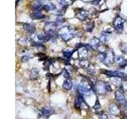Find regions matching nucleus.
Instances as JSON below:
<instances>
[{"mask_svg": "<svg viewBox=\"0 0 127 119\" xmlns=\"http://www.w3.org/2000/svg\"><path fill=\"white\" fill-rule=\"evenodd\" d=\"M23 29L25 30L26 32L28 33H35V26L33 25H32V24H28V23H26L23 25Z\"/></svg>", "mask_w": 127, "mask_h": 119, "instance_id": "2eb2a0df", "label": "nucleus"}, {"mask_svg": "<svg viewBox=\"0 0 127 119\" xmlns=\"http://www.w3.org/2000/svg\"><path fill=\"white\" fill-rule=\"evenodd\" d=\"M95 89H96V90L100 94L106 93V87H105V82L97 83V84L95 85Z\"/></svg>", "mask_w": 127, "mask_h": 119, "instance_id": "ddd939ff", "label": "nucleus"}, {"mask_svg": "<svg viewBox=\"0 0 127 119\" xmlns=\"http://www.w3.org/2000/svg\"><path fill=\"white\" fill-rule=\"evenodd\" d=\"M54 113V110L51 107H42V108L38 111L37 116L38 118H48L50 115H52Z\"/></svg>", "mask_w": 127, "mask_h": 119, "instance_id": "423d86ee", "label": "nucleus"}, {"mask_svg": "<svg viewBox=\"0 0 127 119\" xmlns=\"http://www.w3.org/2000/svg\"><path fill=\"white\" fill-rule=\"evenodd\" d=\"M63 75H64V76L66 79H68L70 77V74L67 72V70H65V69L63 71Z\"/></svg>", "mask_w": 127, "mask_h": 119, "instance_id": "c85d7f7f", "label": "nucleus"}, {"mask_svg": "<svg viewBox=\"0 0 127 119\" xmlns=\"http://www.w3.org/2000/svg\"><path fill=\"white\" fill-rule=\"evenodd\" d=\"M102 74H105L108 77H115L121 78L122 79H127V75L124 72H122L120 71H108V70H101Z\"/></svg>", "mask_w": 127, "mask_h": 119, "instance_id": "7ed1b4c3", "label": "nucleus"}, {"mask_svg": "<svg viewBox=\"0 0 127 119\" xmlns=\"http://www.w3.org/2000/svg\"><path fill=\"white\" fill-rule=\"evenodd\" d=\"M122 106H123V107H124V108H125V110H127V102H126V103H124V104H123Z\"/></svg>", "mask_w": 127, "mask_h": 119, "instance_id": "2f4dec72", "label": "nucleus"}, {"mask_svg": "<svg viewBox=\"0 0 127 119\" xmlns=\"http://www.w3.org/2000/svg\"><path fill=\"white\" fill-rule=\"evenodd\" d=\"M57 22H46L45 23V34L49 38L55 37L58 34V33L57 32Z\"/></svg>", "mask_w": 127, "mask_h": 119, "instance_id": "f03ea898", "label": "nucleus"}, {"mask_svg": "<svg viewBox=\"0 0 127 119\" xmlns=\"http://www.w3.org/2000/svg\"><path fill=\"white\" fill-rule=\"evenodd\" d=\"M75 17L79 20H80V21H85L88 18V12L83 9H79L75 13Z\"/></svg>", "mask_w": 127, "mask_h": 119, "instance_id": "0eeeda50", "label": "nucleus"}, {"mask_svg": "<svg viewBox=\"0 0 127 119\" xmlns=\"http://www.w3.org/2000/svg\"><path fill=\"white\" fill-rule=\"evenodd\" d=\"M94 108H95V110H99V109L101 108V105H100V103H99V102H98V99L96 100V102H95V106H94Z\"/></svg>", "mask_w": 127, "mask_h": 119, "instance_id": "bb28decb", "label": "nucleus"}, {"mask_svg": "<svg viewBox=\"0 0 127 119\" xmlns=\"http://www.w3.org/2000/svg\"><path fill=\"white\" fill-rule=\"evenodd\" d=\"M60 4L62 6H68L70 5H71L74 2V0H60L59 1Z\"/></svg>", "mask_w": 127, "mask_h": 119, "instance_id": "aec40b11", "label": "nucleus"}, {"mask_svg": "<svg viewBox=\"0 0 127 119\" xmlns=\"http://www.w3.org/2000/svg\"><path fill=\"white\" fill-rule=\"evenodd\" d=\"M30 17L33 20H39V19H42L45 18V15H44L40 10H34L33 12L31 13Z\"/></svg>", "mask_w": 127, "mask_h": 119, "instance_id": "f8f14e48", "label": "nucleus"}, {"mask_svg": "<svg viewBox=\"0 0 127 119\" xmlns=\"http://www.w3.org/2000/svg\"><path fill=\"white\" fill-rule=\"evenodd\" d=\"M99 119H109V118L105 113H101L99 114Z\"/></svg>", "mask_w": 127, "mask_h": 119, "instance_id": "cd10ccee", "label": "nucleus"}, {"mask_svg": "<svg viewBox=\"0 0 127 119\" xmlns=\"http://www.w3.org/2000/svg\"><path fill=\"white\" fill-rule=\"evenodd\" d=\"M33 9L34 10H40L41 11L42 9H44V4L41 3L40 0H36L35 2H33Z\"/></svg>", "mask_w": 127, "mask_h": 119, "instance_id": "dca6fc26", "label": "nucleus"}, {"mask_svg": "<svg viewBox=\"0 0 127 119\" xmlns=\"http://www.w3.org/2000/svg\"><path fill=\"white\" fill-rule=\"evenodd\" d=\"M115 54L112 49H108L106 52H105V58L103 60V63L106 65H110L114 62L115 60Z\"/></svg>", "mask_w": 127, "mask_h": 119, "instance_id": "20e7f679", "label": "nucleus"}, {"mask_svg": "<svg viewBox=\"0 0 127 119\" xmlns=\"http://www.w3.org/2000/svg\"><path fill=\"white\" fill-rule=\"evenodd\" d=\"M105 87H106V92H110V91H112V89H111L110 85L108 83L105 82Z\"/></svg>", "mask_w": 127, "mask_h": 119, "instance_id": "a878e982", "label": "nucleus"}, {"mask_svg": "<svg viewBox=\"0 0 127 119\" xmlns=\"http://www.w3.org/2000/svg\"><path fill=\"white\" fill-rule=\"evenodd\" d=\"M119 88H120L119 91H121L122 93H124V90H123V87L122 86H120V87H119Z\"/></svg>", "mask_w": 127, "mask_h": 119, "instance_id": "7c9ffc66", "label": "nucleus"}, {"mask_svg": "<svg viewBox=\"0 0 127 119\" xmlns=\"http://www.w3.org/2000/svg\"><path fill=\"white\" fill-rule=\"evenodd\" d=\"M115 99H116V101L118 103H120L122 105H123L124 103H126L127 102L125 96L123 95V93H122L121 91H119V90L115 92Z\"/></svg>", "mask_w": 127, "mask_h": 119, "instance_id": "9b49d317", "label": "nucleus"}, {"mask_svg": "<svg viewBox=\"0 0 127 119\" xmlns=\"http://www.w3.org/2000/svg\"><path fill=\"white\" fill-rule=\"evenodd\" d=\"M115 61L118 63V66L121 67H125L126 66H127V60L123 57H120V56L117 57L116 59H115Z\"/></svg>", "mask_w": 127, "mask_h": 119, "instance_id": "4468645a", "label": "nucleus"}, {"mask_svg": "<svg viewBox=\"0 0 127 119\" xmlns=\"http://www.w3.org/2000/svg\"><path fill=\"white\" fill-rule=\"evenodd\" d=\"M126 118H127V116H126Z\"/></svg>", "mask_w": 127, "mask_h": 119, "instance_id": "72a5a7b5", "label": "nucleus"}, {"mask_svg": "<svg viewBox=\"0 0 127 119\" xmlns=\"http://www.w3.org/2000/svg\"><path fill=\"white\" fill-rule=\"evenodd\" d=\"M114 28L118 33H122L124 30V19L120 16H118L114 21Z\"/></svg>", "mask_w": 127, "mask_h": 119, "instance_id": "39448f33", "label": "nucleus"}, {"mask_svg": "<svg viewBox=\"0 0 127 119\" xmlns=\"http://www.w3.org/2000/svg\"><path fill=\"white\" fill-rule=\"evenodd\" d=\"M109 110L110 112L114 116H119L121 114V110L118 108V106L115 103H111L109 106Z\"/></svg>", "mask_w": 127, "mask_h": 119, "instance_id": "9d476101", "label": "nucleus"}, {"mask_svg": "<svg viewBox=\"0 0 127 119\" xmlns=\"http://www.w3.org/2000/svg\"><path fill=\"white\" fill-rule=\"evenodd\" d=\"M72 53H73L72 51H63L64 57L67 60L71 59V56H72Z\"/></svg>", "mask_w": 127, "mask_h": 119, "instance_id": "5701e85b", "label": "nucleus"}, {"mask_svg": "<svg viewBox=\"0 0 127 119\" xmlns=\"http://www.w3.org/2000/svg\"><path fill=\"white\" fill-rule=\"evenodd\" d=\"M75 36V30L73 27L70 26H64L58 31V37L61 38L62 41L67 42L73 39Z\"/></svg>", "mask_w": 127, "mask_h": 119, "instance_id": "f257e3e1", "label": "nucleus"}, {"mask_svg": "<svg viewBox=\"0 0 127 119\" xmlns=\"http://www.w3.org/2000/svg\"><path fill=\"white\" fill-rule=\"evenodd\" d=\"M101 45H102V42L100 41V39L96 38V37H94L92 39H91L90 41H89V44H88V45L92 49H98V48L101 46Z\"/></svg>", "mask_w": 127, "mask_h": 119, "instance_id": "1a4fd4ad", "label": "nucleus"}, {"mask_svg": "<svg viewBox=\"0 0 127 119\" xmlns=\"http://www.w3.org/2000/svg\"><path fill=\"white\" fill-rule=\"evenodd\" d=\"M94 29V22H91L90 24H88L87 25V32H91L92 31V30Z\"/></svg>", "mask_w": 127, "mask_h": 119, "instance_id": "393cba45", "label": "nucleus"}, {"mask_svg": "<svg viewBox=\"0 0 127 119\" xmlns=\"http://www.w3.org/2000/svg\"><path fill=\"white\" fill-rule=\"evenodd\" d=\"M40 1H41V0H40Z\"/></svg>", "mask_w": 127, "mask_h": 119, "instance_id": "473e14b6", "label": "nucleus"}, {"mask_svg": "<svg viewBox=\"0 0 127 119\" xmlns=\"http://www.w3.org/2000/svg\"><path fill=\"white\" fill-rule=\"evenodd\" d=\"M120 49L123 53H125V54L127 53V45H125V44H122V45H120Z\"/></svg>", "mask_w": 127, "mask_h": 119, "instance_id": "b1692460", "label": "nucleus"}, {"mask_svg": "<svg viewBox=\"0 0 127 119\" xmlns=\"http://www.w3.org/2000/svg\"><path fill=\"white\" fill-rule=\"evenodd\" d=\"M56 9V6L53 3L49 2L46 4H44V10H45L46 11H51V10H54Z\"/></svg>", "mask_w": 127, "mask_h": 119, "instance_id": "6ab92c4d", "label": "nucleus"}, {"mask_svg": "<svg viewBox=\"0 0 127 119\" xmlns=\"http://www.w3.org/2000/svg\"><path fill=\"white\" fill-rule=\"evenodd\" d=\"M101 0H92V3L94 5H98V4L100 2Z\"/></svg>", "mask_w": 127, "mask_h": 119, "instance_id": "c756f323", "label": "nucleus"}, {"mask_svg": "<svg viewBox=\"0 0 127 119\" xmlns=\"http://www.w3.org/2000/svg\"><path fill=\"white\" fill-rule=\"evenodd\" d=\"M31 58H33V54H31L30 52H27V53H26L22 56V62H26V61L29 60H30Z\"/></svg>", "mask_w": 127, "mask_h": 119, "instance_id": "412c9836", "label": "nucleus"}, {"mask_svg": "<svg viewBox=\"0 0 127 119\" xmlns=\"http://www.w3.org/2000/svg\"><path fill=\"white\" fill-rule=\"evenodd\" d=\"M63 87L65 90H67L71 89V87H72V82H71V80H69V79H67V80L64 83Z\"/></svg>", "mask_w": 127, "mask_h": 119, "instance_id": "4be33fe9", "label": "nucleus"}, {"mask_svg": "<svg viewBox=\"0 0 127 119\" xmlns=\"http://www.w3.org/2000/svg\"><path fill=\"white\" fill-rule=\"evenodd\" d=\"M87 48L86 45H81L78 49V56L80 60H87Z\"/></svg>", "mask_w": 127, "mask_h": 119, "instance_id": "6e6552de", "label": "nucleus"}, {"mask_svg": "<svg viewBox=\"0 0 127 119\" xmlns=\"http://www.w3.org/2000/svg\"><path fill=\"white\" fill-rule=\"evenodd\" d=\"M30 78L31 80H36L38 76H39V71L37 69H36V68H33V69H31L30 71Z\"/></svg>", "mask_w": 127, "mask_h": 119, "instance_id": "a211bd4d", "label": "nucleus"}, {"mask_svg": "<svg viewBox=\"0 0 127 119\" xmlns=\"http://www.w3.org/2000/svg\"><path fill=\"white\" fill-rule=\"evenodd\" d=\"M110 34L109 33H107L106 31H103L102 32V33L100 34V41L102 43H106L107 41H109V39H110Z\"/></svg>", "mask_w": 127, "mask_h": 119, "instance_id": "f3484780", "label": "nucleus"}]
</instances>
